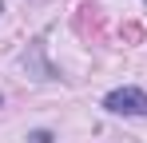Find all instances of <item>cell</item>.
Masks as SVG:
<instances>
[{
	"label": "cell",
	"mask_w": 147,
	"mask_h": 143,
	"mask_svg": "<svg viewBox=\"0 0 147 143\" xmlns=\"http://www.w3.org/2000/svg\"><path fill=\"white\" fill-rule=\"evenodd\" d=\"M0 12H4V8H0Z\"/></svg>",
	"instance_id": "3957f363"
},
{
	"label": "cell",
	"mask_w": 147,
	"mask_h": 143,
	"mask_svg": "<svg viewBox=\"0 0 147 143\" xmlns=\"http://www.w3.org/2000/svg\"><path fill=\"white\" fill-rule=\"evenodd\" d=\"M32 143H52V135L48 131H32Z\"/></svg>",
	"instance_id": "7a4b0ae2"
},
{
	"label": "cell",
	"mask_w": 147,
	"mask_h": 143,
	"mask_svg": "<svg viewBox=\"0 0 147 143\" xmlns=\"http://www.w3.org/2000/svg\"><path fill=\"white\" fill-rule=\"evenodd\" d=\"M103 107L111 115H147V92L143 88H115L103 95Z\"/></svg>",
	"instance_id": "6da1fadb"
}]
</instances>
